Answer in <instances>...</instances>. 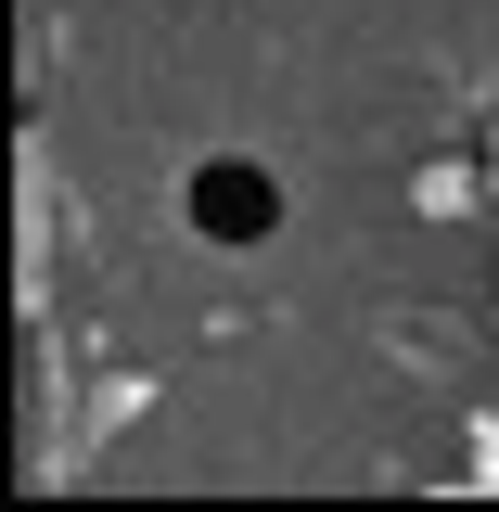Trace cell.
Returning a JSON list of instances; mask_svg holds the SVG:
<instances>
[{
  "mask_svg": "<svg viewBox=\"0 0 499 512\" xmlns=\"http://www.w3.org/2000/svg\"><path fill=\"white\" fill-rule=\"evenodd\" d=\"M192 218H205L218 244H256V231H269V180H256V167H205V180H192Z\"/></svg>",
  "mask_w": 499,
  "mask_h": 512,
  "instance_id": "6da1fadb",
  "label": "cell"
}]
</instances>
